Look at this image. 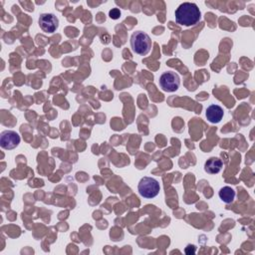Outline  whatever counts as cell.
<instances>
[{
	"instance_id": "obj_1",
	"label": "cell",
	"mask_w": 255,
	"mask_h": 255,
	"mask_svg": "<svg viewBox=\"0 0 255 255\" xmlns=\"http://www.w3.org/2000/svg\"><path fill=\"white\" fill-rule=\"evenodd\" d=\"M201 13L198 6L194 3L184 2L175 10V20L179 25L192 26L199 22Z\"/></svg>"
},
{
	"instance_id": "obj_2",
	"label": "cell",
	"mask_w": 255,
	"mask_h": 255,
	"mask_svg": "<svg viewBox=\"0 0 255 255\" xmlns=\"http://www.w3.org/2000/svg\"><path fill=\"white\" fill-rule=\"evenodd\" d=\"M151 45V39L145 32L135 31L130 36V47L135 54L145 56L149 53Z\"/></svg>"
},
{
	"instance_id": "obj_3",
	"label": "cell",
	"mask_w": 255,
	"mask_h": 255,
	"mask_svg": "<svg viewBox=\"0 0 255 255\" xmlns=\"http://www.w3.org/2000/svg\"><path fill=\"white\" fill-rule=\"evenodd\" d=\"M137 190L142 197L153 198L158 194L160 190V185L155 178L144 176L139 180L137 185Z\"/></svg>"
},
{
	"instance_id": "obj_4",
	"label": "cell",
	"mask_w": 255,
	"mask_h": 255,
	"mask_svg": "<svg viewBox=\"0 0 255 255\" xmlns=\"http://www.w3.org/2000/svg\"><path fill=\"white\" fill-rule=\"evenodd\" d=\"M158 83L162 91L172 93L178 90L180 85V78L175 72L167 71L159 77Z\"/></svg>"
},
{
	"instance_id": "obj_5",
	"label": "cell",
	"mask_w": 255,
	"mask_h": 255,
	"mask_svg": "<svg viewBox=\"0 0 255 255\" xmlns=\"http://www.w3.org/2000/svg\"><path fill=\"white\" fill-rule=\"evenodd\" d=\"M20 143V135L14 130H4L0 135V145L4 149H13Z\"/></svg>"
},
{
	"instance_id": "obj_6",
	"label": "cell",
	"mask_w": 255,
	"mask_h": 255,
	"mask_svg": "<svg viewBox=\"0 0 255 255\" xmlns=\"http://www.w3.org/2000/svg\"><path fill=\"white\" fill-rule=\"evenodd\" d=\"M39 25L44 32L54 33L59 27V20L52 13H43L39 17Z\"/></svg>"
},
{
	"instance_id": "obj_7",
	"label": "cell",
	"mask_w": 255,
	"mask_h": 255,
	"mask_svg": "<svg viewBox=\"0 0 255 255\" xmlns=\"http://www.w3.org/2000/svg\"><path fill=\"white\" fill-rule=\"evenodd\" d=\"M223 115H224L223 109L220 106L215 105V104L214 105H210L206 109V112H205L206 119L208 120V122H210L212 124L219 123L222 120Z\"/></svg>"
},
{
	"instance_id": "obj_8",
	"label": "cell",
	"mask_w": 255,
	"mask_h": 255,
	"mask_svg": "<svg viewBox=\"0 0 255 255\" xmlns=\"http://www.w3.org/2000/svg\"><path fill=\"white\" fill-rule=\"evenodd\" d=\"M222 168V161L218 157H210L204 163V170L210 174L218 173Z\"/></svg>"
},
{
	"instance_id": "obj_9",
	"label": "cell",
	"mask_w": 255,
	"mask_h": 255,
	"mask_svg": "<svg viewBox=\"0 0 255 255\" xmlns=\"http://www.w3.org/2000/svg\"><path fill=\"white\" fill-rule=\"evenodd\" d=\"M219 198L225 203H231L235 197V190L230 186H223L218 192Z\"/></svg>"
},
{
	"instance_id": "obj_10",
	"label": "cell",
	"mask_w": 255,
	"mask_h": 255,
	"mask_svg": "<svg viewBox=\"0 0 255 255\" xmlns=\"http://www.w3.org/2000/svg\"><path fill=\"white\" fill-rule=\"evenodd\" d=\"M109 16H110L111 19H114V20L119 19V18L121 17V11H120V9H118V8H113L112 10H110Z\"/></svg>"
},
{
	"instance_id": "obj_11",
	"label": "cell",
	"mask_w": 255,
	"mask_h": 255,
	"mask_svg": "<svg viewBox=\"0 0 255 255\" xmlns=\"http://www.w3.org/2000/svg\"><path fill=\"white\" fill-rule=\"evenodd\" d=\"M185 253L186 254H193V253H195L194 245H187V247H185Z\"/></svg>"
}]
</instances>
